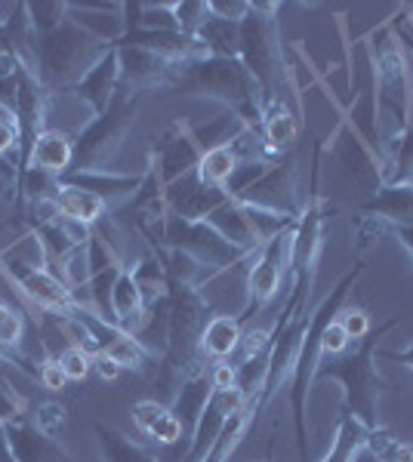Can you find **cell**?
Instances as JSON below:
<instances>
[{
  "label": "cell",
  "instance_id": "55",
  "mask_svg": "<svg viewBox=\"0 0 413 462\" xmlns=\"http://www.w3.org/2000/svg\"><path fill=\"white\" fill-rule=\"evenodd\" d=\"M404 43H410V50H413V41H410V37H404Z\"/></svg>",
  "mask_w": 413,
  "mask_h": 462
},
{
  "label": "cell",
  "instance_id": "36",
  "mask_svg": "<svg viewBox=\"0 0 413 462\" xmlns=\"http://www.w3.org/2000/svg\"><path fill=\"white\" fill-rule=\"evenodd\" d=\"M367 453L377 457L380 462H413V447L404 444L401 438L395 435L392 429L377 426L371 429V438H367Z\"/></svg>",
  "mask_w": 413,
  "mask_h": 462
},
{
  "label": "cell",
  "instance_id": "39",
  "mask_svg": "<svg viewBox=\"0 0 413 462\" xmlns=\"http://www.w3.org/2000/svg\"><path fill=\"white\" fill-rule=\"evenodd\" d=\"M22 337H25V320H22L19 309H13L10 302L0 300V348H4L19 367H22V357H19Z\"/></svg>",
  "mask_w": 413,
  "mask_h": 462
},
{
  "label": "cell",
  "instance_id": "19",
  "mask_svg": "<svg viewBox=\"0 0 413 462\" xmlns=\"http://www.w3.org/2000/svg\"><path fill=\"white\" fill-rule=\"evenodd\" d=\"M117 89H121V59H117V47H108V53H105L69 93L78 96L80 102H87L93 115H105L111 102H115Z\"/></svg>",
  "mask_w": 413,
  "mask_h": 462
},
{
  "label": "cell",
  "instance_id": "26",
  "mask_svg": "<svg viewBox=\"0 0 413 462\" xmlns=\"http://www.w3.org/2000/svg\"><path fill=\"white\" fill-rule=\"evenodd\" d=\"M189 130H192L194 145L201 148V154H207V152H213V148L235 145L247 130H253V126L247 124L241 115H235V111H220V115L210 117L207 124H189Z\"/></svg>",
  "mask_w": 413,
  "mask_h": 462
},
{
  "label": "cell",
  "instance_id": "5",
  "mask_svg": "<svg viewBox=\"0 0 413 462\" xmlns=\"http://www.w3.org/2000/svg\"><path fill=\"white\" fill-rule=\"evenodd\" d=\"M321 158H324V143L314 145L312 170H309V198L303 200V213H299L290 237V274H293L290 300H296L305 311H309L312 287L314 278H318V263H321V253H324L327 219L336 213V207L321 195Z\"/></svg>",
  "mask_w": 413,
  "mask_h": 462
},
{
  "label": "cell",
  "instance_id": "40",
  "mask_svg": "<svg viewBox=\"0 0 413 462\" xmlns=\"http://www.w3.org/2000/svg\"><path fill=\"white\" fill-rule=\"evenodd\" d=\"M170 13L173 22H176V32L198 37L204 22L210 19V4H204V0H173Z\"/></svg>",
  "mask_w": 413,
  "mask_h": 462
},
{
  "label": "cell",
  "instance_id": "33",
  "mask_svg": "<svg viewBox=\"0 0 413 462\" xmlns=\"http://www.w3.org/2000/svg\"><path fill=\"white\" fill-rule=\"evenodd\" d=\"M96 441H99L102 462H157L152 453H145L139 444H133L124 431L115 426L96 422Z\"/></svg>",
  "mask_w": 413,
  "mask_h": 462
},
{
  "label": "cell",
  "instance_id": "4",
  "mask_svg": "<svg viewBox=\"0 0 413 462\" xmlns=\"http://www.w3.org/2000/svg\"><path fill=\"white\" fill-rule=\"evenodd\" d=\"M401 324V315L386 320V324L373 327L367 337L358 342L355 352H345L340 357H321L318 374L314 379H330V383H340L345 392L343 410H349L355 420H361L367 429L380 426V398H382V383L380 367H377V339L386 337L389 330Z\"/></svg>",
  "mask_w": 413,
  "mask_h": 462
},
{
  "label": "cell",
  "instance_id": "2",
  "mask_svg": "<svg viewBox=\"0 0 413 462\" xmlns=\"http://www.w3.org/2000/svg\"><path fill=\"white\" fill-rule=\"evenodd\" d=\"M367 272V263H355L352 272H345L330 293L324 296V302L318 305L314 311H309V327H305V337L303 346H299V357H296V367H293L290 376V416H293V431H296V447H299V459L312 462V450H309V431H305V410H309V392L314 383V374H318V364H321V337L336 318H340L345 300L349 293L355 290L358 278Z\"/></svg>",
  "mask_w": 413,
  "mask_h": 462
},
{
  "label": "cell",
  "instance_id": "38",
  "mask_svg": "<svg viewBox=\"0 0 413 462\" xmlns=\"http://www.w3.org/2000/svg\"><path fill=\"white\" fill-rule=\"evenodd\" d=\"M32 422L43 438H50V441L59 444V438H62L65 429H69V407H65L62 401H41V404L34 407Z\"/></svg>",
  "mask_w": 413,
  "mask_h": 462
},
{
  "label": "cell",
  "instance_id": "48",
  "mask_svg": "<svg viewBox=\"0 0 413 462\" xmlns=\"http://www.w3.org/2000/svg\"><path fill=\"white\" fill-rule=\"evenodd\" d=\"M37 379H41V385L50 392L69 389V376H65V370L59 367V357H43V364L37 367Z\"/></svg>",
  "mask_w": 413,
  "mask_h": 462
},
{
  "label": "cell",
  "instance_id": "35",
  "mask_svg": "<svg viewBox=\"0 0 413 462\" xmlns=\"http://www.w3.org/2000/svg\"><path fill=\"white\" fill-rule=\"evenodd\" d=\"M392 182H413V124L395 133L392 139V158H389L386 185Z\"/></svg>",
  "mask_w": 413,
  "mask_h": 462
},
{
  "label": "cell",
  "instance_id": "53",
  "mask_svg": "<svg viewBox=\"0 0 413 462\" xmlns=\"http://www.w3.org/2000/svg\"><path fill=\"white\" fill-rule=\"evenodd\" d=\"M0 462H16V457L10 453V447H6L4 438H0Z\"/></svg>",
  "mask_w": 413,
  "mask_h": 462
},
{
  "label": "cell",
  "instance_id": "18",
  "mask_svg": "<svg viewBox=\"0 0 413 462\" xmlns=\"http://www.w3.org/2000/svg\"><path fill=\"white\" fill-rule=\"evenodd\" d=\"M164 200H167V210L173 216L204 222L207 216L216 210V207L229 200V191H225V189H210V185L201 182L198 173H189V176L176 179V182L164 189Z\"/></svg>",
  "mask_w": 413,
  "mask_h": 462
},
{
  "label": "cell",
  "instance_id": "12",
  "mask_svg": "<svg viewBox=\"0 0 413 462\" xmlns=\"http://www.w3.org/2000/svg\"><path fill=\"white\" fill-rule=\"evenodd\" d=\"M299 170H296V152L281 154L268 163V170L262 173L250 189H244L235 200H241L247 207H259V210H272L281 216H293L299 219L303 213V198H299Z\"/></svg>",
  "mask_w": 413,
  "mask_h": 462
},
{
  "label": "cell",
  "instance_id": "3",
  "mask_svg": "<svg viewBox=\"0 0 413 462\" xmlns=\"http://www.w3.org/2000/svg\"><path fill=\"white\" fill-rule=\"evenodd\" d=\"M167 339H164V361H161V383L170 379H189L204 374L207 355L201 352V337L210 318L216 315L207 293L189 284H170L167 281Z\"/></svg>",
  "mask_w": 413,
  "mask_h": 462
},
{
  "label": "cell",
  "instance_id": "20",
  "mask_svg": "<svg viewBox=\"0 0 413 462\" xmlns=\"http://www.w3.org/2000/svg\"><path fill=\"white\" fill-rule=\"evenodd\" d=\"M145 315H148L145 293H142L136 274H133V263L127 259L124 272L117 274L115 287H111V324L136 337L139 327L145 324Z\"/></svg>",
  "mask_w": 413,
  "mask_h": 462
},
{
  "label": "cell",
  "instance_id": "56",
  "mask_svg": "<svg viewBox=\"0 0 413 462\" xmlns=\"http://www.w3.org/2000/svg\"><path fill=\"white\" fill-rule=\"evenodd\" d=\"M0 10H4V6H0ZM0 28H4V19H0Z\"/></svg>",
  "mask_w": 413,
  "mask_h": 462
},
{
  "label": "cell",
  "instance_id": "10",
  "mask_svg": "<svg viewBox=\"0 0 413 462\" xmlns=\"http://www.w3.org/2000/svg\"><path fill=\"white\" fill-rule=\"evenodd\" d=\"M373 87H377V106H382L395 117L398 133L410 126V102H413V80L408 50L392 32L377 34L373 47Z\"/></svg>",
  "mask_w": 413,
  "mask_h": 462
},
{
  "label": "cell",
  "instance_id": "24",
  "mask_svg": "<svg viewBox=\"0 0 413 462\" xmlns=\"http://www.w3.org/2000/svg\"><path fill=\"white\" fill-rule=\"evenodd\" d=\"M358 213L377 216L389 226H413V182H392L373 191L371 198L358 207Z\"/></svg>",
  "mask_w": 413,
  "mask_h": 462
},
{
  "label": "cell",
  "instance_id": "11",
  "mask_svg": "<svg viewBox=\"0 0 413 462\" xmlns=\"http://www.w3.org/2000/svg\"><path fill=\"white\" fill-rule=\"evenodd\" d=\"M290 237H293V226L281 235H275L272 241H266L257 250V256L250 259V268H247L244 278V309L238 320L247 324L253 315H259L268 302L281 293L284 274L290 272Z\"/></svg>",
  "mask_w": 413,
  "mask_h": 462
},
{
  "label": "cell",
  "instance_id": "1",
  "mask_svg": "<svg viewBox=\"0 0 413 462\" xmlns=\"http://www.w3.org/2000/svg\"><path fill=\"white\" fill-rule=\"evenodd\" d=\"M173 96H198V99L220 102L225 111L241 115L253 130H259L262 111V93L250 71L241 65V59H225V56H201L192 62L179 65V78L170 89Z\"/></svg>",
  "mask_w": 413,
  "mask_h": 462
},
{
  "label": "cell",
  "instance_id": "25",
  "mask_svg": "<svg viewBox=\"0 0 413 462\" xmlns=\"http://www.w3.org/2000/svg\"><path fill=\"white\" fill-rule=\"evenodd\" d=\"M56 210L62 219H71L84 228H96L108 213V204L93 195V191H84L78 185H65L59 182V195H56Z\"/></svg>",
  "mask_w": 413,
  "mask_h": 462
},
{
  "label": "cell",
  "instance_id": "47",
  "mask_svg": "<svg viewBox=\"0 0 413 462\" xmlns=\"http://www.w3.org/2000/svg\"><path fill=\"white\" fill-rule=\"evenodd\" d=\"M25 416V398L16 394V389L0 385V426H10Z\"/></svg>",
  "mask_w": 413,
  "mask_h": 462
},
{
  "label": "cell",
  "instance_id": "13",
  "mask_svg": "<svg viewBox=\"0 0 413 462\" xmlns=\"http://www.w3.org/2000/svg\"><path fill=\"white\" fill-rule=\"evenodd\" d=\"M117 47V59H121V87L130 93H170L179 78V62L152 53V50L133 47V43H111Z\"/></svg>",
  "mask_w": 413,
  "mask_h": 462
},
{
  "label": "cell",
  "instance_id": "7",
  "mask_svg": "<svg viewBox=\"0 0 413 462\" xmlns=\"http://www.w3.org/2000/svg\"><path fill=\"white\" fill-rule=\"evenodd\" d=\"M238 59L250 78L257 80L262 102H281L284 87V47L277 28V4H250V13L241 19V50Z\"/></svg>",
  "mask_w": 413,
  "mask_h": 462
},
{
  "label": "cell",
  "instance_id": "31",
  "mask_svg": "<svg viewBox=\"0 0 413 462\" xmlns=\"http://www.w3.org/2000/svg\"><path fill=\"white\" fill-rule=\"evenodd\" d=\"M367 438H371V429L364 426L361 420L343 410L340 413V426H336L333 435V447L321 462H358V457L367 450Z\"/></svg>",
  "mask_w": 413,
  "mask_h": 462
},
{
  "label": "cell",
  "instance_id": "30",
  "mask_svg": "<svg viewBox=\"0 0 413 462\" xmlns=\"http://www.w3.org/2000/svg\"><path fill=\"white\" fill-rule=\"evenodd\" d=\"M71 158H74V139L65 136L62 130H50V126L37 136V143L32 148V167L59 179L71 170Z\"/></svg>",
  "mask_w": 413,
  "mask_h": 462
},
{
  "label": "cell",
  "instance_id": "41",
  "mask_svg": "<svg viewBox=\"0 0 413 462\" xmlns=\"http://www.w3.org/2000/svg\"><path fill=\"white\" fill-rule=\"evenodd\" d=\"M386 235H392V226H389V222L377 219V216L358 213V219H355V250L361 253V256H367L371 250H377L380 241Z\"/></svg>",
  "mask_w": 413,
  "mask_h": 462
},
{
  "label": "cell",
  "instance_id": "9",
  "mask_svg": "<svg viewBox=\"0 0 413 462\" xmlns=\"http://www.w3.org/2000/svg\"><path fill=\"white\" fill-rule=\"evenodd\" d=\"M161 250H179L185 256H192L207 272V278L229 272V268L241 265L244 259L253 256V253H241L238 247H231L220 231L207 226V222L183 219V216H173V213L164 216L161 222V237H157L155 253Z\"/></svg>",
  "mask_w": 413,
  "mask_h": 462
},
{
  "label": "cell",
  "instance_id": "23",
  "mask_svg": "<svg viewBox=\"0 0 413 462\" xmlns=\"http://www.w3.org/2000/svg\"><path fill=\"white\" fill-rule=\"evenodd\" d=\"M204 222H207V226H213L225 237V241L231 244V247H238L241 253H257L262 247L257 231H253L250 213H247V207L241 204V200L229 198L225 204L216 207V210L210 213Z\"/></svg>",
  "mask_w": 413,
  "mask_h": 462
},
{
  "label": "cell",
  "instance_id": "49",
  "mask_svg": "<svg viewBox=\"0 0 413 462\" xmlns=\"http://www.w3.org/2000/svg\"><path fill=\"white\" fill-rule=\"evenodd\" d=\"M6 152H16V167H19V130L13 121L0 117V158H4Z\"/></svg>",
  "mask_w": 413,
  "mask_h": 462
},
{
  "label": "cell",
  "instance_id": "46",
  "mask_svg": "<svg viewBox=\"0 0 413 462\" xmlns=\"http://www.w3.org/2000/svg\"><path fill=\"white\" fill-rule=\"evenodd\" d=\"M349 333L343 330L340 320H333V324L324 330V337H321V357H340L349 352Z\"/></svg>",
  "mask_w": 413,
  "mask_h": 462
},
{
  "label": "cell",
  "instance_id": "28",
  "mask_svg": "<svg viewBox=\"0 0 413 462\" xmlns=\"http://www.w3.org/2000/svg\"><path fill=\"white\" fill-rule=\"evenodd\" d=\"M142 176H124V173H115V170H105V173H69V176L59 179V182L93 191V195H99L105 204H111V200L136 195L139 185H142Z\"/></svg>",
  "mask_w": 413,
  "mask_h": 462
},
{
  "label": "cell",
  "instance_id": "51",
  "mask_svg": "<svg viewBox=\"0 0 413 462\" xmlns=\"http://www.w3.org/2000/svg\"><path fill=\"white\" fill-rule=\"evenodd\" d=\"M380 357L401 364V367H408L413 374V342H410V346H404V348H398V352H395V348H386V352H380Z\"/></svg>",
  "mask_w": 413,
  "mask_h": 462
},
{
  "label": "cell",
  "instance_id": "27",
  "mask_svg": "<svg viewBox=\"0 0 413 462\" xmlns=\"http://www.w3.org/2000/svg\"><path fill=\"white\" fill-rule=\"evenodd\" d=\"M241 339H244V324L238 320V315H213L210 324L204 327V337H201V352L213 364L231 361V355L241 348Z\"/></svg>",
  "mask_w": 413,
  "mask_h": 462
},
{
  "label": "cell",
  "instance_id": "42",
  "mask_svg": "<svg viewBox=\"0 0 413 462\" xmlns=\"http://www.w3.org/2000/svg\"><path fill=\"white\" fill-rule=\"evenodd\" d=\"M59 367L65 370L69 383H84L89 370H93V352H87L80 346H65L62 355H59Z\"/></svg>",
  "mask_w": 413,
  "mask_h": 462
},
{
  "label": "cell",
  "instance_id": "45",
  "mask_svg": "<svg viewBox=\"0 0 413 462\" xmlns=\"http://www.w3.org/2000/svg\"><path fill=\"white\" fill-rule=\"evenodd\" d=\"M148 438L157 441V444H179L185 438L183 422L176 420V413H173V410H167V413H164L161 420H157L155 426L148 429Z\"/></svg>",
  "mask_w": 413,
  "mask_h": 462
},
{
  "label": "cell",
  "instance_id": "37",
  "mask_svg": "<svg viewBox=\"0 0 413 462\" xmlns=\"http://www.w3.org/2000/svg\"><path fill=\"white\" fill-rule=\"evenodd\" d=\"M25 16L32 22L34 34H50L69 19V4H62V0H34V4H25Z\"/></svg>",
  "mask_w": 413,
  "mask_h": 462
},
{
  "label": "cell",
  "instance_id": "16",
  "mask_svg": "<svg viewBox=\"0 0 413 462\" xmlns=\"http://www.w3.org/2000/svg\"><path fill=\"white\" fill-rule=\"evenodd\" d=\"M47 96L50 93L41 87V80L32 71H22L19 99H16V111H13V124L19 130V176L32 167V148L37 143V136L47 130L43 126V121H47Z\"/></svg>",
  "mask_w": 413,
  "mask_h": 462
},
{
  "label": "cell",
  "instance_id": "52",
  "mask_svg": "<svg viewBox=\"0 0 413 462\" xmlns=\"http://www.w3.org/2000/svg\"><path fill=\"white\" fill-rule=\"evenodd\" d=\"M392 235L398 237V244H401L404 250L410 253V259H413V226H395L392 228ZM413 274V272H410Z\"/></svg>",
  "mask_w": 413,
  "mask_h": 462
},
{
  "label": "cell",
  "instance_id": "21",
  "mask_svg": "<svg viewBox=\"0 0 413 462\" xmlns=\"http://www.w3.org/2000/svg\"><path fill=\"white\" fill-rule=\"evenodd\" d=\"M259 136L262 145L272 158H281V154H293L296 152V143L303 136V121L299 115L293 111L287 102H272L262 111V121H259Z\"/></svg>",
  "mask_w": 413,
  "mask_h": 462
},
{
  "label": "cell",
  "instance_id": "50",
  "mask_svg": "<svg viewBox=\"0 0 413 462\" xmlns=\"http://www.w3.org/2000/svg\"><path fill=\"white\" fill-rule=\"evenodd\" d=\"M93 370L99 374L102 379H117V374H121V367H117L115 361H111L108 355H93Z\"/></svg>",
  "mask_w": 413,
  "mask_h": 462
},
{
  "label": "cell",
  "instance_id": "34",
  "mask_svg": "<svg viewBox=\"0 0 413 462\" xmlns=\"http://www.w3.org/2000/svg\"><path fill=\"white\" fill-rule=\"evenodd\" d=\"M238 163H241L238 152L231 145H225V148H213V152L201 154V163L194 173H198L201 182L210 185V189H225L229 179L235 176Z\"/></svg>",
  "mask_w": 413,
  "mask_h": 462
},
{
  "label": "cell",
  "instance_id": "29",
  "mask_svg": "<svg viewBox=\"0 0 413 462\" xmlns=\"http://www.w3.org/2000/svg\"><path fill=\"white\" fill-rule=\"evenodd\" d=\"M210 367H213V364H210ZM210 392H213V383H210V370L183 379V385H179L176 401H173L170 410L176 413V420L183 422V431L189 438H192L194 426H198L201 413H204V407H207V401H210Z\"/></svg>",
  "mask_w": 413,
  "mask_h": 462
},
{
  "label": "cell",
  "instance_id": "22",
  "mask_svg": "<svg viewBox=\"0 0 413 462\" xmlns=\"http://www.w3.org/2000/svg\"><path fill=\"white\" fill-rule=\"evenodd\" d=\"M0 438L10 447V453L16 457V462H65L69 457L62 453V447L50 438H43L34 429V422H28L25 416L10 426H0Z\"/></svg>",
  "mask_w": 413,
  "mask_h": 462
},
{
  "label": "cell",
  "instance_id": "14",
  "mask_svg": "<svg viewBox=\"0 0 413 462\" xmlns=\"http://www.w3.org/2000/svg\"><path fill=\"white\" fill-rule=\"evenodd\" d=\"M324 148H330V158L336 161V167H340L355 185L371 191V195L386 185V163H380L373 148L364 145V139L358 136V126L352 130L349 124H343L340 130H336L333 143Z\"/></svg>",
  "mask_w": 413,
  "mask_h": 462
},
{
  "label": "cell",
  "instance_id": "15",
  "mask_svg": "<svg viewBox=\"0 0 413 462\" xmlns=\"http://www.w3.org/2000/svg\"><path fill=\"white\" fill-rule=\"evenodd\" d=\"M152 167L157 170V176H161L164 189L173 185L176 179L189 176L198 170L201 163V148L194 145L192 139V130H189V121H176L170 124L167 130L161 133V136H155L152 143Z\"/></svg>",
  "mask_w": 413,
  "mask_h": 462
},
{
  "label": "cell",
  "instance_id": "43",
  "mask_svg": "<svg viewBox=\"0 0 413 462\" xmlns=\"http://www.w3.org/2000/svg\"><path fill=\"white\" fill-rule=\"evenodd\" d=\"M343 324V330L349 333V339H358L361 342L367 333L373 330L371 327V315H367L364 309H358V305H343L340 318H336Z\"/></svg>",
  "mask_w": 413,
  "mask_h": 462
},
{
  "label": "cell",
  "instance_id": "44",
  "mask_svg": "<svg viewBox=\"0 0 413 462\" xmlns=\"http://www.w3.org/2000/svg\"><path fill=\"white\" fill-rule=\"evenodd\" d=\"M167 404H164V401H157V398H145V401H136V404H133V422H136V429L142 431V435H148V429L155 426L157 420H161L164 413H167Z\"/></svg>",
  "mask_w": 413,
  "mask_h": 462
},
{
  "label": "cell",
  "instance_id": "8",
  "mask_svg": "<svg viewBox=\"0 0 413 462\" xmlns=\"http://www.w3.org/2000/svg\"><path fill=\"white\" fill-rule=\"evenodd\" d=\"M139 102H142L139 93H130V89H124V87L117 89L108 111L96 115L93 121L74 136V158H71L69 173H105V170H111V161L121 152L127 133L136 124Z\"/></svg>",
  "mask_w": 413,
  "mask_h": 462
},
{
  "label": "cell",
  "instance_id": "54",
  "mask_svg": "<svg viewBox=\"0 0 413 462\" xmlns=\"http://www.w3.org/2000/svg\"><path fill=\"white\" fill-rule=\"evenodd\" d=\"M10 185H13V182H10V179H0V198H4V195H6V189H10Z\"/></svg>",
  "mask_w": 413,
  "mask_h": 462
},
{
  "label": "cell",
  "instance_id": "6",
  "mask_svg": "<svg viewBox=\"0 0 413 462\" xmlns=\"http://www.w3.org/2000/svg\"><path fill=\"white\" fill-rule=\"evenodd\" d=\"M111 43L89 34L74 19H65L56 32L34 34V78L47 93L71 89L99 59L108 53Z\"/></svg>",
  "mask_w": 413,
  "mask_h": 462
},
{
  "label": "cell",
  "instance_id": "32",
  "mask_svg": "<svg viewBox=\"0 0 413 462\" xmlns=\"http://www.w3.org/2000/svg\"><path fill=\"white\" fill-rule=\"evenodd\" d=\"M198 41L204 43L210 56L238 59V50H241V22L213 16V10H210V19L198 32Z\"/></svg>",
  "mask_w": 413,
  "mask_h": 462
},
{
  "label": "cell",
  "instance_id": "17",
  "mask_svg": "<svg viewBox=\"0 0 413 462\" xmlns=\"http://www.w3.org/2000/svg\"><path fill=\"white\" fill-rule=\"evenodd\" d=\"M244 404V394L238 389H213L210 392V401L201 413L198 426H194L192 438H189V450L183 453L179 462H207L210 453H213L216 441H220V431L225 426L231 413Z\"/></svg>",
  "mask_w": 413,
  "mask_h": 462
}]
</instances>
